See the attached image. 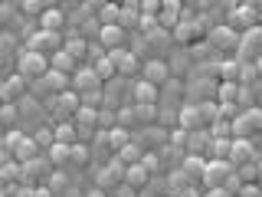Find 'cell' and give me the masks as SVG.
I'll return each mask as SVG.
<instances>
[{
    "instance_id": "cell-1",
    "label": "cell",
    "mask_w": 262,
    "mask_h": 197,
    "mask_svg": "<svg viewBox=\"0 0 262 197\" xmlns=\"http://www.w3.org/2000/svg\"><path fill=\"white\" fill-rule=\"evenodd\" d=\"M16 72H20L23 79H43L49 72V60L39 53H33V49H20V56H16Z\"/></svg>"
},
{
    "instance_id": "cell-2",
    "label": "cell",
    "mask_w": 262,
    "mask_h": 197,
    "mask_svg": "<svg viewBox=\"0 0 262 197\" xmlns=\"http://www.w3.org/2000/svg\"><path fill=\"white\" fill-rule=\"evenodd\" d=\"M229 128H233V138H246V142H249L252 135H259V131H262V109L239 112L233 122H229Z\"/></svg>"
},
{
    "instance_id": "cell-3",
    "label": "cell",
    "mask_w": 262,
    "mask_h": 197,
    "mask_svg": "<svg viewBox=\"0 0 262 197\" xmlns=\"http://www.w3.org/2000/svg\"><path fill=\"white\" fill-rule=\"evenodd\" d=\"M27 49H33V53L39 56H53L56 49H62V33H49V30H36L27 36Z\"/></svg>"
},
{
    "instance_id": "cell-4",
    "label": "cell",
    "mask_w": 262,
    "mask_h": 197,
    "mask_svg": "<svg viewBox=\"0 0 262 197\" xmlns=\"http://www.w3.org/2000/svg\"><path fill=\"white\" fill-rule=\"evenodd\" d=\"M229 178H233V164H229V161H220V158H207V168H203V174H200V181L207 184V191H213V187H223Z\"/></svg>"
},
{
    "instance_id": "cell-5",
    "label": "cell",
    "mask_w": 262,
    "mask_h": 197,
    "mask_svg": "<svg viewBox=\"0 0 262 197\" xmlns=\"http://www.w3.org/2000/svg\"><path fill=\"white\" fill-rule=\"evenodd\" d=\"M262 56V27H249L246 33H239V49H236V60H252L256 63Z\"/></svg>"
},
{
    "instance_id": "cell-6",
    "label": "cell",
    "mask_w": 262,
    "mask_h": 197,
    "mask_svg": "<svg viewBox=\"0 0 262 197\" xmlns=\"http://www.w3.org/2000/svg\"><path fill=\"white\" fill-rule=\"evenodd\" d=\"M207 40H210V46H213V49H220V53L239 49V33L229 27V23H220V27H213V30L207 33Z\"/></svg>"
},
{
    "instance_id": "cell-7",
    "label": "cell",
    "mask_w": 262,
    "mask_h": 197,
    "mask_svg": "<svg viewBox=\"0 0 262 197\" xmlns=\"http://www.w3.org/2000/svg\"><path fill=\"white\" fill-rule=\"evenodd\" d=\"M79 105H82V98L72 92H62V95H53L49 98V112L56 115V119H76V112H79Z\"/></svg>"
},
{
    "instance_id": "cell-8",
    "label": "cell",
    "mask_w": 262,
    "mask_h": 197,
    "mask_svg": "<svg viewBox=\"0 0 262 197\" xmlns=\"http://www.w3.org/2000/svg\"><path fill=\"white\" fill-rule=\"evenodd\" d=\"M108 60L115 66V72H121V76H135V72L141 69V56L131 53V49H125V46H121V49H112Z\"/></svg>"
},
{
    "instance_id": "cell-9",
    "label": "cell",
    "mask_w": 262,
    "mask_h": 197,
    "mask_svg": "<svg viewBox=\"0 0 262 197\" xmlns=\"http://www.w3.org/2000/svg\"><path fill=\"white\" fill-rule=\"evenodd\" d=\"M102 89V82L98 76L92 72V66H79L76 72H72V92L76 95H89V92H98Z\"/></svg>"
},
{
    "instance_id": "cell-10",
    "label": "cell",
    "mask_w": 262,
    "mask_h": 197,
    "mask_svg": "<svg viewBox=\"0 0 262 197\" xmlns=\"http://www.w3.org/2000/svg\"><path fill=\"white\" fill-rule=\"evenodd\" d=\"M229 164H252L256 161V148H252V142H246V138H233L229 142V154H226Z\"/></svg>"
},
{
    "instance_id": "cell-11",
    "label": "cell",
    "mask_w": 262,
    "mask_h": 197,
    "mask_svg": "<svg viewBox=\"0 0 262 197\" xmlns=\"http://www.w3.org/2000/svg\"><path fill=\"white\" fill-rule=\"evenodd\" d=\"M141 72H144V82H151V86H158V89L170 79V66L164 63V60H147V63H141Z\"/></svg>"
},
{
    "instance_id": "cell-12",
    "label": "cell",
    "mask_w": 262,
    "mask_h": 197,
    "mask_svg": "<svg viewBox=\"0 0 262 197\" xmlns=\"http://www.w3.org/2000/svg\"><path fill=\"white\" fill-rule=\"evenodd\" d=\"M121 178H125V168H121L118 161L105 164V168H102V171H98V174H95V181H98V191H102V187H105V191H112V187L118 184Z\"/></svg>"
},
{
    "instance_id": "cell-13",
    "label": "cell",
    "mask_w": 262,
    "mask_h": 197,
    "mask_svg": "<svg viewBox=\"0 0 262 197\" xmlns=\"http://www.w3.org/2000/svg\"><path fill=\"white\" fill-rule=\"evenodd\" d=\"M131 92H135V105H158L161 89L151 86V82H144V79H138L135 86H131Z\"/></svg>"
},
{
    "instance_id": "cell-14",
    "label": "cell",
    "mask_w": 262,
    "mask_h": 197,
    "mask_svg": "<svg viewBox=\"0 0 262 197\" xmlns=\"http://www.w3.org/2000/svg\"><path fill=\"white\" fill-rule=\"evenodd\" d=\"M121 43H125V30H121V27H102V30H98V46H102L105 53L121 49Z\"/></svg>"
},
{
    "instance_id": "cell-15",
    "label": "cell",
    "mask_w": 262,
    "mask_h": 197,
    "mask_svg": "<svg viewBox=\"0 0 262 197\" xmlns=\"http://www.w3.org/2000/svg\"><path fill=\"white\" fill-rule=\"evenodd\" d=\"M27 92V79L20 76V72H13L7 82H0V102H13L16 95Z\"/></svg>"
},
{
    "instance_id": "cell-16",
    "label": "cell",
    "mask_w": 262,
    "mask_h": 197,
    "mask_svg": "<svg viewBox=\"0 0 262 197\" xmlns=\"http://www.w3.org/2000/svg\"><path fill=\"white\" fill-rule=\"evenodd\" d=\"M177 122H180V128L184 131H200L203 128V115H200V105H184L177 115Z\"/></svg>"
},
{
    "instance_id": "cell-17",
    "label": "cell",
    "mask_w": 262,
    "mask_h": 197,
    "mask_svg": "<svg viewBox=\"0 0 262 197\" xmlns=\"http://www.w3.org/2000/svg\"><path fill=\"white\" fill-rule=\"evenodd\" d=\"M53 142L72 148V145L79 142V128L72 125V122H56V125H53Z\"/></svg>"
},
{
    "instance_id": "cell-18",
    "label": "cell",
    "mask_w": 262,
    "mask_h": 197,
    "mask_svg": "<svg viewBox=\"0 0 262 197\" xmlns=\"http://www.w3.org/2000/svg\"><path fill=\"white\" fill-rule=\"evenodd\" d=\"M49 69H53V72H62V76H72V72L79 69V63L72 60L66 49H56V53L49 56Z\"/></svg>"
},
{
    "instance_id": "cell-19",
    "label": "cell",
    "mask_w": 262,
    "mask_h": 197,
    "mask_svg": "<svg viewBox=\"0 0 262 197\" xmlns=\"http://www.w3.org/2000/svg\"><path fill=\"white\" fill-rule=\"evenodd\" d=\"M39 86H46L53 95H62V92H69V89H72V76H62V72H53V69H49Z\"/></svg>"
},
{
    "instance_id": "cell-20",
    "label": "cell",
    "mask_w": 262,
    "mask_h": 197,
    "mask_svg": "<svg viewBox=\"0 0 262 197\" xmlns=\"http://www.w3.org/2000/svg\"><path fill=\"white\" fill-rule=\"evenodd\" d=\"M62 23H66V13L59 7H53V4H49L43 10V16H39V30H49V33H59Z\"/></svg>"
},
{
    "instance_id": "cell-21",
    "label": "cell",
    "mask_w": 262,
    "mask_h": 197,
    "mask_svg": "<svg viewBox=\"0 0 262 197\" xmlns=\"http://www.w3.org/2000/svg\"><path fill=\"white\" fill-rule=\"evenodd\" d=\"M62 49L79 63L82 56H89V40H85V36H79V33H69V36L62 40Z\"/></svg>"
},
{
    "instance_id": "cell-22",
    "label": "cell",
    "mask_w": 262,
    "mask_h": 197,
    "mask_svg": "<svg viewBox=\"0 0 262 197\" xmlns=\"http://www.w3.org/2000/svg\"><path fill=\"white\" fill-rule=\"evenodd\" d=\"M243 86L239 82H220V92H216V105H239Z\"/></svg>"
},
{
    "instance_id": "cell-23",
    "label": "cell",
    "mask_w": 262,
    "mask_h": 197,
    "mask_svg": "<svg viewBox=\"0 0 262 197\" xmlns=\"http://www.w3.org/2000/svg\"><path fill=\"white\" fill-rule=\"evenodd\" d=\"M125 184L131 187V191H141V187H147V181H151V174L141 168V164H131V168H125Z\"/></svg>"
},
{
    "instance_id": "cell-24",
    "label": "cell",
    "mask_w": 262,
    "mask_h": 197,
    "mask_svg": "<svg viewBox=\"0 0 262 197\" xmlns=\"http://www.w3.org/2000/svg\"><path fill=\"white\" fill-rule=\"evenodd\" d=\"M36 154H39V148H36V142H33V138H27V135H23V142L13 148V161H16V164L36 161Z\"/></svg>"
},
{
    "instance_id": "cell-25",
    "label": "cell",
    "mask_w": 262,
    "mask_h": 197,
    "mask_svg": "<svg viewBox=\"0 0 262 197\" xmlns=\"http://www.w3.org/2000/svg\"><path fill=\"white\" fill-rule=\"evenodd\" d=\"M102 142L108 145V148H112L115 154H118L121 148H125V145L131 142V135H128V128H118V125H115L112 131H102Z\"/></svg>"
},
{
    "instance_id": "cell-26",
    "label": "cell",
    "mask_w": 262,
    "mask_h": 197,
    "mask_svg": "<svg viewBox=\"0 0 262 197\" xmlns=\"http://www.w3.org/2000/svg\"><path fill=\"white\" fill-rule=\"evenodd\" d=\"M203 33H200V23H190V20H180L177 23V30H174V40L177 43H193V40H200Z\"/></svg>"
},
{
    "instance_id": "cell-27",
    "label": "cell",
    "mask_w": 262,
    "mask_h": 197,
    "mask_svg": "<svg viewBox=\"0 0 262 197\" xmlns=\"http://www.w3.org/2000/svg\"><path fill=\"white\" fill-rule=\"evenodd\" d=\"M138 20H141V10H138L135 0H131V4H121V10H118V27H121V30L138 27Z\"/></svg>"
},
{
    "instance_id": "cell-28",
    "label": "cell",
    "mask_w": 262,
    "mask_h": 197,
    "mask_svg": "<svg viewBox=\"0 0 262 197\" xmlns=\"http://www.w3.org/2000/svg\"><path fill=\"white\" fill-rule=\"evenodd\" d=\"M118 10L121 4H98V27H118Z\"/></svg>"
},
{
    "instance_id": "cell-29",
    "label": "cell",
    "mask_w": 262,
    "mask_h": 197,
    "mask_svg": "<svg viewBox=\"0 0 262 197\" xmlns=\"http://www.w3.org/2000/svg\"><path fill=\"white\" fill-rule=\"evenodd\" d=\"M76 128H98V109H89V105H79L76 119H72Z\"/></svg>"
},
{
    "instance_id": "cell-30",
    "label": "cell",
    "mask_w": 262,
    "mask_h": 197,
    "mask_svg": "<svg viewBox=\"0 0 262 197\" xmlns=\"http://www.w3.org/2000/svg\"><path fill=\"white\" fill-rule=\"evenodd\" d=\"M141 154H144V151H141V148H138L135 142H128V145H125V148H121V151H118V154H115V161H118V164H121V168H131V164H138V161H141Z\"/></svg>"
},
{
    "instance_id": "cell-31",
    "label": "cell",
    "mask_w": 262,
    "mask_h": 197,
    "mask_svg": "<svg viewBox=\"0 0 262 197\" xmlns=\"http://www.w3.org/2000/svg\"><path fill=\"white\" fill-rule=\"evenodd\" d=\"M239 69H243V60H223L220 63V76H223V82H239Z\"/></svg>"
},
{
    "instance_id": "cell-32",
    "label": "cell",
    "mask_w": 262,
    "mask_h": 197,
    "mask_svg": "<svg viewBox=\"0 0 262 197\" xmlns=\"http://www.w3.org/2000/svg\"><path fill=\"white\" fill-rule=\"evenodd\" d=\"M46 158H49V164H56V168H62V164H69V148L66 145H49L46 148Z\"/></svg>"
},
{
    "instance_id": "cell-33",
    "label": "cell",
    "mask_w": 262,
    "mask_h": 197,
    "mask_svg": "<svg viewBox=\"0 0 262 197\" xmlns=\"http://www.w3.org/2000/svg\"><path fill=\"white\" fill-rule=\"evenodd\" d=\"M92 72L98 76V82H102V79H112V76H115V66H112V60H108V53H105L102 60H95V63H92Z\"/></svg>"
},
{
    "instance_id": "cell-34",
    "label": "cell",
    "mask_w": 262,
    "mask_h": 197,
    "mask_svg": "<svg viewBox=\"0 0 262 197\" xmlns=\"http://www.w3.org/2000/svg\"><path fill=\"white\" fill-rule=\"evenodd\" d=\"M203 168H207V158H203V154H184V171L187 174H203Z\"/></svg>"
},
{
    "instance_id": "cell-35",
    "label": "cell",
    "mask_w": 262,
    "mask_h": 197,
    "mask_svg": "<svg viewBox=\"0 0 262 197\" xmlns=\"http://www.w3.org/2000/svg\"><path fill=\"white\" fill-rule=\"evenodd\" d=\"M46 7L49 4H43V0H23V4H20V13L23 16H43Z\"/></svg>"
},
{
    "instance_id": "cell-36",
    "label": "cell",
    "mask_w": 262,
    "mask_h": 197,
    "mask_svg": "<svg viewBox=\"0 0 262 197\" xmlns=\"http://www.w3.org/2000/svg\"><path fill=\"white\" fill-rule=\"evenodd\" d=\"M158 119V105H135V122H154Z\"/></svg>"
},
{
    "instance_id": "cell-37",
    "label": "cell",
    "mask_w": 262,
    "mask_h": 197,
    "mask_svg": "<svg viewBox=\"0 0 262 197\" xmlns=\"http://www.w3.org/2000/svg\"><path fill=\"white\" fill-rule=\"evenodd\" d=\"M0 122H4L7 128L16 125V105L13 102H4V105H0Z\"/></svg>"
},
{
    "instance_id": "cell-38",
    "label": "cell",
    "mask_w": 262,
    "mask_h": 197,
    "mask_svg": "<svg viewBox=\"0 0 262 197\" xmlns=\"http://www.w3.org/2000/svg\"><path fill=\"white\" fill-rule=\"evenodd\" d=\"M89 158H92V151H89V145H79V142H76V145L69 148V161H79V164H85Z\"/></svg>"
},
{
    "instance_id": "cell-39",
    "label": "cell",
    "mask_w": 262,
    "mask_h": 197,
    "mask_svg": "<svg viewBox=\"0 0 262 197\" xmlns=\"http://www.w3.org/2000/svg\"><path fill=\"white\" fill-rule=\"evenodd\" d=\"M170 187H174V191H190V174H187V171H174V174H170Z\"/></svg>"
},
{
    "instance_id": "cell-40",
    "label": "cell",
    "mask_w": 262,
    "mask_h": 197,
    "mask_svg": "<svg viewBox=\"0 0 262 197\" xmlns=\"http://www.w3.org/2000/svg\"><path fill=\"white\" fill-rule=\"evenodd\" d=\"M23 142V131H16V128H7V135H4V148L13 154V148Z\"/></svg>"
},
{
    "instance_id": "cell-41",
    "label": "cell",
    "mask_w": 262,
    "mask_h": 197,
    "mask_svg": "<svg viewBox=\"0 0 262 197\" xmlns=\"http://www.w3.org/2000/svg\"><path fill=\"white\" fill-rule=\"evenodd\" d=\"M33 142H36V148H49V145H53V128H39L36 131V135H33Z\"/></svg>"
},
{
    "instance_id": "cell-42",
    "label": "cell",
    "mask_w": 262,
    "mask_h": 197,
    "mask_svg": "<svg viewBox=\"0 0 262 197\" xmlns=\"http://www.w3.org/2000/svg\"><path fill=\"white\" fill-rule=\"evenodd\" d=\"M170 145L174 148H187V138H190V131H184V128H177V131H170Z\"/></svg>"
},
{
    "instance_id": "cell-43",
    "label": "cell",
    "mask_w": 262,
    "mask_h": 197,
    "mask_svg": "<svg viewBox=\"0 0 262 197\" xmlns=\"http://www.w3.org/2000/svg\"><path fill=\"white\" fill-rule=\"evenodd\" d=\"M98 128H105V131L115 128V115L108 109H98Z\"/></svg>"
},
{
    "instance_id": "cell-44",
    "label": "cell",
    "mask_w": 262,
    "mask_h": 197,
    "mask_svg": "<svg viewBox=\"0 0 262 197\" xmlns=\"http://www.w3.org/2000/svg\"><path fill=\"white\" fill-rule=\"evenodd\" d=\"M138 164H141V168L147 171V174H151V171H154V168H158V164H161V161H158V154H151V151H144V154H141V161H138Z\"/></svg>"
},
{
    "instance_id": "cell-45",
    "label": "cell",
    "mask_w": 262,
    "mask_h": 197,
    "mask_svg": "<svg viewBox=\"0 0 262 197\" xmlns=\"http://www.w3.org/2000/svg\"><path fill=\"white\" fill-rule=\"evenodd\" d=\"M59 191V187H66V174H59V171H56V174H49V191Z\"/></svg>"
},
{
    "instance_id": "cell-46",
    "label": "cell",
    "mask_w": 262,
    "mask_h": 197,
    "mask_svg": "<svg viewBox=\"0 0 262 197\" xmlns=\"http://www.w3.org/2000/svg\"><path fill=\"white\" fill-rule=\"evenodd\" d=\"M10 161H13V154L7 151V148H0V168H7V164H10Z\"/></svg>"
},
{
    "instance_id": "cell-47",
    "label": "cell",
    "mask_w": 262,
    "mask_h": 197,
    "mask_svg": "<svg viewBox=\"0 0 262 197\" xmlns=\"http://www.w3.org/2000/svg\"><path fill=\"white\" fill-rule=\"evenodd\" d=\"M33 197H53V191H49V187H36V191H33Z\"/></svg>"
},
{
    "instance_id": "cell-48",
    "label": "cell",
    "mask_w": 262,
    "mask_h": 197,
    "mask_svg": "<svg viewBox=\"0 0 262 197\" xmlns=\"http://www.w3.org/2000/svg\"><path fill=\"white\" fill-rule=\"evenodd\" d=\"M252 69H256V76H262V56H259L256 63H252Z\"/></svg>"
},
{
    "instance_id": "cell-49",
    "label": "cell",
    "mask_w": 262,
    "mask_h": 197,
    "mask_svg": "<svg viewBox=\"0 0 262 197\" xmlns=\"http://www.w3.org/2000/svg\"><path fill=\"white\" fill-rule=\"evenodd\" d=\"M256 178L262 181V161H259V158H256Z\"/></svg>"
},
{
    "instance_id": "cell-50",
    "label": "cell",
    "mask_w": 262,
    "mask_h": 197,
    "mask_svg": "<svg viewBox=\"0 0 262 197\" xmlns=\"http://www.w3.org/2000/svg\"><path fill=\"white\" fill-rule=\"evenodd\" d=\"M89 197H105V191H92V194H89Z\"/></svg>"
},
{
    "instance_id": "cell-51",
    "label": "cell",
    "mask_w": 262,
    "mask_h": 197,
    "mask_svg": "<svg viewBox=\"0 0 262 197\" xmlns=\"http://www.w3.org/2000/svg\"><path fill=\"white\" fill-rule=\"evenodd\" d=\"M0 197H7V187L4 184H0Z\"/></svg>"
},
{
    "instance_id": "cell-52",
    "label": "cell",
    "mask_w": 262,
    "mask_h": 197,
    "mask_svg": "<svg viewBox=\"0 0 262 197\" xmlns=\"http://www.w3.org/2000/svg\"><path fill=\"white\" fill-rule=\"evenodd\" d=\"M0 105H4V102H0Z\"/></svg>"
}]
</instances>
